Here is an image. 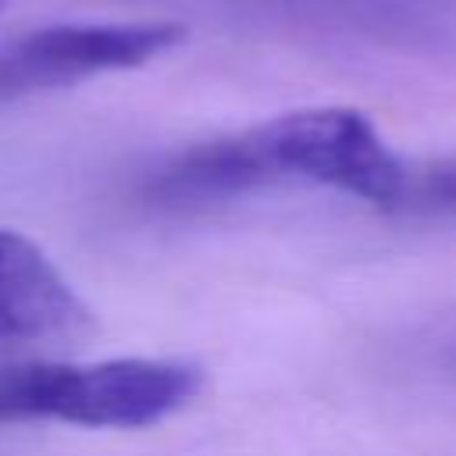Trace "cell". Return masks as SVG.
<instances>
[{
  "label": "cell",
  "mask_w": 456,
  "mask_h": 456,
  "mask_svg": "<svg viewBox=\"0 0 456 456\" xmlns=\"http://www.w3.org/2000/svg\"><path fill=\"white\" fill-rule=\"evenodd\" d=\"M203 367L178 356L0 367V424H75L139 431L182 413L203 392Z\"/></svg>",
  "instance_id": "2"
},
{
  "label": "cell",
  "mask_w": 456,
  "mask_h": 456,
  "mask_svg": "<svg viewBox=\"0 0 456 456\" xmlns=\"http://www.w3.org/2000/svg\"><path fill=\"white\" fill-rule=\"evenodd\" d=\"M403 210L456 217V157L431 160V164H410Z\"/></svg>",
  "instance_id": "5"
},
{
  "label": "cell",
  "mask_w": 456,
  "mask_h": 456,
  "mask_svg": "<svg viewBox=\"0 0 456 456\" xmlns=\"http://www.w3.org/2000/svg\"><path fill=\"white\" fill-rule=\"evenodd\" d=\"M274 182L324 185L381 210H403L410 160L363 110L303 107L171 153L146 175L142 196L164 210H189Z\"/></svg>",
  "instance_id": "1"
},
{
  "label": "cell",
  "mask_w": 456,
  "mask_h": 456,
  "mask_svg": "<svg viewBox=\"0 0 456 456\" xmlns=\"http://www.w3.org/2000/svg\"><path fill=\"white\" fill-rule=\"evenodd\" d=\"M185 39L178 21H61L0 43V96L142 68Z\"/></svg>",
  "instance_id": "3"
},
{
  "label": "cell",
  "mask_w": 456,
  "mask_h": 456,
  "mask_svg": "<svg viewBox=\"0 0 456 456\" xmlns=\"http://www.w3.org/2000/svg\"><path fill=\"white\" fill-rule=\"evenodd\" d=\"M93 328L64 271L28 235L0 228V342H71Z\"/></svg>",
  "instance_id": "4"
},
{
  "label": "cell",
  "mask_w": 456,
  "mask_h": 456,
  "mask_svg": "<svg viewBox=\"0 0 456 456\" xmlns=\"http://www.w3.org/2000/svg\"><path fill=\"white\" fill-rule=\"evenodd\" d=\"M0 7H4V0H0Z\"/></svg>",
  "instance_id": "6"
}]
</instances>
